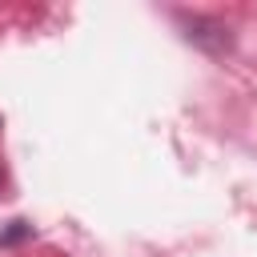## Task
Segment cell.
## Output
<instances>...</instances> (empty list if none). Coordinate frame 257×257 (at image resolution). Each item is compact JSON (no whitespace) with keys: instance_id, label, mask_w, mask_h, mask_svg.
I'll list each match as a JSON object with an SVG mask.
<instances>
[{"instance_id":"cell-1","label":"cell","mask_w":257,"mask_h":257,"mask_svg":"<svg viewBox=\"0 0 257 257\" xmlns=\"http://www.w3.org/2000/svg\"><path fill=\"white\" fill-rule=\"evenodd\" d=\"M189 40H193V44H201V48H209V52H229V48H233L229 28H225V24H217V20H201V16H193V20H189Z\"/></svg>"}]
</instances>
